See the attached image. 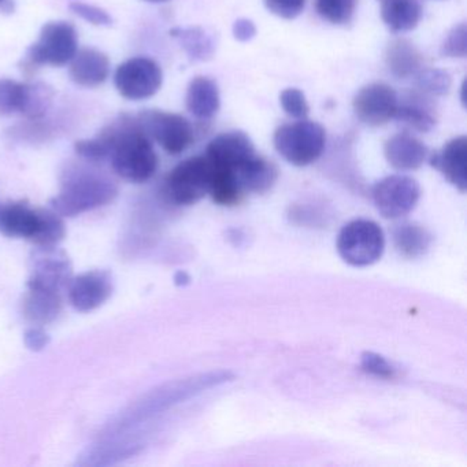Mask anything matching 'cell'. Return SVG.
Returning a JSON list of instances; mask_svg holds the SVG:
<instances>
[{
	"instance_id": "ac0fdd59",
	"label": "cell",
	"mask_w": 467,
	"mask_h": 467,
	"mask_svg": "<svg viewBox=\"0 0 467 467\" xmlns=\"http://www.w3.org/2000/svg\"><path fill=\"white\" fill-rule=\"evenodd\" d=\"M385 160L399 171H417L428 158V147L409 133H398L384 146Z\"/></svg>"
},
{
	"instance_id": "60d3db41",
	"label": "cell",
	"mask_w": 467,
	"mask_h": 467,
	"mask_svg": "<svg viewBox=\"0 0 467 467\" xmlns=\"http://www.w3.org/2000/svg\"><path fill=\"white\" fill-rule=\"evenodd\" d=\"M147 2H151V4H163V2H168V0H147Z\"/></svg>"
},
{
	"instance_id": "8d00e7d4",
	"label": "cell",
	"mask_w": 467,
	"mask_h": 467,
	"mask_svg": "<svg viewBox=\"0 0 467 467\" xmlns=\"http://www.w3.org/2000/svg\"><path fill=\"white\" fill-rule=\"evenodd\" d=\"M265 6L272 15L284 20H294L305 10L306 0H264Z\"/></svg>"
},
{
	"instance_id": "7c38bea8",
	"label": "cell",
	"mask_w": 467,
	"mask_h": 467,
	"mask_svg": "<svg viewBox=\"0 0 467 467\" xmlns=\"http://www.w3.org/2000/svg\"><path fill=\"white\" fill-rule=\"evenodd\" d=\"M399 97L392 87L384 83L368 84L355 95V116L368 127H382L395 117Z\"/></svg>"
},
{
	"instance_id": "9a60e30c",
	"label": "cell",
	"mask_w": 467,
	"mask_h": 467,
	"mask_svg": "<svg viewBox=\"0 0 467 467\" xmlns=\"http://www.w3.org/2000/svg\"><path fill=\"white\" fill-rule=\"evenodd\" d=\"M431 168L442 174L451 185L461 191L467 190V139L458 136L448 141L440 151L431 157Z\"/></svg>"
},
{
	"instance_id": "603a6c76",
	"label": "cell",
	"mask_w": 467,
	"mask_h": 467,
	"mask_svg": "<svg viewBox=\"0 0 467 467\" xmlns=\"http://www.w3.org/2000/svg\"><path fill=\"white\" fill-rule=\"evenodd\" d=\"M381 18L393 34L417 28L422 18L420 0H381Z\"/></svg>"
},
{
	"instance_id": "44dd1931",
	"label": "cell",
	"mask_w": 467,
	"mask_h": 467,
	"mask_svg": "<svg viewBox=\"0 0 467 467\" xmlns=\"http://www.w3.org/2000/svg\"><path fill=\"white\" fill-rule=\"evenodd\" d=\"M385 64L390 75L399 80L414 78L423 67V57L407 39H396L388 45Z\"/></svg>"
},
{
	"instance_id": "8992f818",
	"label": "cell",
	"mask_w": 467,
	"mask_h": 467,
	"mask_svg": "<svg viewBox=\"0 0 467 467\" xmlns=\"http://www.w3.org/2000/svg\"><path fill=\"white\" fill-rule=\"evenodd\" d=\"M336 248L340 258L349 266H371L384 254L385 234L379 223L359 218L341 228Z\"/></svg>"
},
{
	"instance_id": "ab89813d",
	"label": "cell",
	"mask_w": 467,
	"mask_h": 467,
	"mask_svg": "<svg viewBox=\"0 0 467 467\" xmlns=\"http://www.w3.org/2000/svg\"><path fill=\"white\" fill-rule=\"evenodd\" d=\"M0 12L12 13L13 12L12 0H0Z\"/></svg>"
},
{
	"instance_id": "e0dca14e",
	"label": "cell",
	"mask_w": 467,
	"mask_h": 467,
	"mask_svg": "<svg viewBox=\"0 0 467 467\" xmlns=\"http://www.w3.org/2000/svg\"><path fill=\"white\" fill-rule=\"evenodd\" d=\"M42 223V209H32L24 202L0 203V234L34 242Z\"/></svg>"
},
{
	"instance_id": "4dcf8cb0",
	"label": "cell",
	"mask_w": 467,
	"mask_h": 467,
	"mask_svg": "<svg viewBox=\"0 0 467 467\" xmlns=\"http://www.w3.org/2000/svg\"><path fill=\"white\" fill-rule=\"evenodd\" d=\"M415 78V87L418 91L429 95V97H442L447 95L451 89V76L441 69L434 67H422Z\"/></svg>"
},
{
	"instance_id": "f1b7e54d",
	"label": "cell",
	"mask_w": 467,
	"mask_h": 467,
	"mask_svg": "<svg viewBox=\"0 0 467 467\" xmlns=\"http://www.w3.org/2000/svg\"><path fill=\"white\" fill-rule=\"evenodd\" d=\"M358 0H316V12L333 26H347L354 18Z\"/></svg>"
},
{
	"instance_id": "52a82bcc",
	"label": "cell",
	"mask_w": 467,
	"mask_h": 467,
	"mask_svg": "<svg viewBox=\"0 0 467 467\" xmlns=\"http://www.w3.org/2000/svg\"><path fill=\"white\" fill-rule=\"evenodd\" d=\"M210 184L212 165L207 158H188L166 177L165 193L177 206H192L209 195Z\"/></svg>"
},
{
	"instance_id": "f546056e",
	"label": "cell",
	"mask_w": 467,
	"mask_h": 467,
	"mask_svg": "<svg viewBox=\"0 0 467 467\" xmlns=\"http://www.w3.org/2000/svg\"><path fill=\"white\" fill-rule=\"evenodd\" d=\"M67 234L64 220L58 213L42 209V223L34 242L37 247H57Z\"/></svg>"
},
{
	"instance_id": "836d02e7",
	"label": "cell",
	"mask_w": 467,
	"mask_h": 467,
	"mask_svg": "<svg viewBox=\"0 0 467 467\" xmlns=\"http://www.w3.org/2000/svg\"><path fill=\"white\" fill-rule=\"evenodd\" d=\"M75 151L81 160L87 162L98 163L109 160V149L99 138L91 140H80L75 144Z\"/></svg>"
},
{
	"instance_id": "4fadbf2b",
	"label": "cell",
	"mask_w": 467,
	"mask_h": 467,
	"mask_svg": "<svg viewBox=\"0 0 467 467\" xmlns=\"http://www.w3.org/2000/svg\"><path fill=\"white\" fill-rule=\"evenodd\" d=\"M255 155V147L247 133L231 130L213 139L207 146L204 157L214 168L226 169L236 173Z\"/></svg>"
},
{
	"instance_id": "30bf717a",
	"label": "cell",
	"mask_w": 467,
	"mask_h": 467,
	"mask_svg": "<svg viewBox=\"0 0 467 467\" xmlns=\"http://www.w3.org/2000/svg\"><path fill=\"white\" fill-rule=\"evenodd\" d=\"M162 69L146 57H136L119 65L114 84L122 97L130 100H144L154 97L162 87Z\"/></svg>"
},
{
	"instance_id": "9c48e42d",
	"label": "cell",
	"mask_w": 467,
	"mask_h": 467,
	"mask_svg": "<svg viewBox=\"0 0 467 467\" xmlns=\"http://www.w3.org/2000/svg\"><path fill=\"white\" fill-rule=\"evenodd\" d=\"M420 198V187L417 180L401 174L379 180L371 190V199L377 212L387 220L406 217L415 209Z\"/></svg>"
},
{
	"instance_id": "3957f363",
	"label": "cell",
	"mask_w": 467,
	"mask_h": 467,
	"mask_svg": "<svg viewBox=\"0 0 467 467\" xmlns=\"http://www.w3.org/2000/svg\"><path fill=\"white\" fill-rule=\"evenodd\" d=\"M232 377L234 374L229 371H212V373L201 374V376L191 377L182 381L165 385L147 396L143 401H139L130 412L124 415L121 420H119L116 429L119 431L121 428L132 426L133 422L146 420V418L151 417L173 404L180 403L185 399L192 398L210 388L225 384V382L231 381Z\"/></svg>"
},
{
	"instance_id": "d4e9b609",
	"label": "cell",
	"mask_w": 467,
	"mask_h": 467,
	"mask_svg": "<svg viewBox=\"0 0 467 467\" xmlns=\"http://www.w3.org/2000/svg\"><path fill=\"white\" fill-rule=\"evenodd\" d=\"M392 236L396 250L409 259L425 255L433 242L431 232L415 223H400L393 229Z\"/></svg>"
},
{
	"instance_id": "4316f807",
	"label": "cell",
	"mask_w": 467,
	"mask_h": 467,
	"mask_svg": "<svg viewBox=\"0 0 467 467\" xmlns=\"http://www.w3.org/2000/svg\"><path fill=\"white\" fill-rule=\"evenodd\" d=\"M209 195L212 196L214 203L229 207L239 204L244 198L245 192L234 171L212 166Z\"/></svg>"
},
{
	"instance_id": "7a4b0ae2",
	"label": "cell",
	"mask_w": 467,
	"mask_h": 467,
	"mask_svg": "<svg viewBox=\"0 0 467 467\" xmlns=\"http://www.w3.org/2000/svg\"><path fill=\"white\" fill-rule=\"evenodd\" d=\"M119 195L116 182L87 163L72 162L62 173L61 191L51 201L61 217H76L111 203Z\"/></svg>"
},
{
	"instance_id": "277c9868",
	"label": "cell",
	"mask_w": 467,
	"mask_h": 467,
	"mask_svg": "<svg viewBox=\"0 0 467 467\" xmlns=\"http://www.w3.org/2000/svg\"><path fill=\"white\" fill-rule=\"evenodd\" d=\"M327 143V133L318 122L299 119L281 125L273 136L275 151L291 165L305 168L319 160Z\"/></svg>"
},
{
	"instance_id": "e575fe53",
	"label": "cell",
	"mask_w": 467,
	"mask_h": 467,
	"mask_svg": "<svg viewBox=\"0 0 467 467\" xmlns=\"http://www.w3.org/2000/svg\"><path fill=\"white\" fill-rule=\"evenodd\" d=\"M69 7L75 15L83 18L87 23L92 24V26H110L113 24V18L110 17V15L100 7L83 4V2H72Z\"/></svg>"
},
{
	"instance_id": "1f68e13d",
	"label": "cell",
	"mask_w": 467,
	"mask_h": 467,
	"mask_svg": "<svg viewBox=\"0 0 467 467\" xmlns=\"http://www.w3.org/2000/svg\"><path fill=\"white\" fill-rule=\"evenodd\" d=\"M440 54L444 58H464L467 56V28L462 23L452 28L442 42Z\"/></svg>"
},
{
	"instance_id": "5bb4252c",
	"label": "cell",
	"mask_w": 467,
	"mask_h": 467,
	"mask_svg": "<svg viewBox=\"0 0 467 467\" xmlns=\"http://www.w3.org/2000/svg\"><path fill=\"white\" fill-rule=\"evenodd\" d=\"M113 277L106 270H91L72 278L67 286L70 305L81 313L97 310L113 294Z\"/></svg>"
},
{
	"instance_id": "6da1fadb",
	"label": "cell",
	"mask_w": 467,
	"mask_h": 467,
	"mask_svg": "<svg viewBox=\"0 0 467 467\" xmlns=\"http://www.w3.org/2000/svg\"><path fill=\"white\" fill-rule=\"evenodd\" d=\"M109 149L114 173L130 182H146L158 169L152 140L143 132L136 117L122 114L98 135Z\"/></svg>"
},
{
	"instance_id": "cb8c5ba5",
	"label": "cell",
	"mask_w": 467,
	"mask_h": 467,
	"mask_svg": "<svg viewBox=\"0 0 467 467\" xmlns=\"http://www.w3.org/2000/svg\"><path fill=\"white\" fill-rule=\"evenodd\" d=\"M237 180L245 193H265L272 190L278 179L275 163L256 154L236 171Z\"/></svg>"
},
{
	"instance_id": "83f0119b",
	"label": "cell",
	"mask_w": 467,
	"mask_h": 467,
	"mask_svg": "<svg viewBox=\"0 0 467 467\" xmlns=\"http://www.w3.org/2000/svg\"><path fill=\"white\" fill-rule=\"evenodd\" d=\"M32 84L0 78V116L26 114L31 100Z\"/></svg>"
},
{
	"instance_id": "f35d334b",
	"label": "cell",
	"mask_w": 467,
	"mask_h": 467,
	"mask_svg": "<svg viewBox=\"0 0 467 467\" xmlns=\"http://www.w3.org/2000/svg\"><path fill=\"white\" fill-rule=\"evenodd\" d=\"M234 39L239 40V42H250L251 39L255 37L256 26H254L253 21L247 20V18H240L234 23Z\"/></svg>"
},
{
	"instance_id": "ba28073f",
	"label": "cell",
	"mask_w": 467,
	"mask_h": 467,
	"mask_svg": "<svg viewBox=\"0 0 467 467\" xmlns=\"http://www.w3.org/2000/svg\"><path fill=\"white\" fill-rule=\"evenodd\" d=\"M143 132L168 154L180 155L193 143V128L185 117L162 110H143L136 116Z\"/></svg>"
},
{
	"instance_id": "2e32d148",
	"label": "cell",
	"mask_w": 467,
	"mask_h": 467,
	"mask_svg": "<svg viewBox=\"0 0 467 467\" xmlns=\"http://www.w3.org/2000/svg\"><path fill=\"white\" fill-rule=\"evenodd\" d=\"M393 119L414 132L428 133L436 127L434 105L429 95L423 92H407L399 99Z\"/></svg>"
},
{
	"instance_id": "8fae6325",
	"label": "cell",
	"mask_w": 467,
	"mask_h": 467,
	"mask_svg": "<svg viewBox=\"0 0 467 467\" xmlns=\"http://www.w3.org/2000/svg\"><path fill=\"white\" fill-rule=\"evenodd\" d=\"M73 278L72 262L58 247H39L32 259L28 286L59 292L67 289Z\"/></svg>"
},
{
	"instance_id": "7402d4cb",
	"label": "cell",
	"mask_w": 467,
	"mask_h": 467,
	"mask_svg": "<svg viewBox=\"0 0 467 467\" xmlns=\"http://www.w3.org/2000/svg\"><path fill=\"white\" fill-rule=\"evenodd\" d=\"M62 310V297L59 292L28 286L24 299V316L32 324L42 327L58 318Z\"/></svg>"
},
{
	"instance_id": "484cf974",
	"label": "cell",
	"mask_w": 467,
	"mask_h": 467,
	"mask_svg": "<svg viewBox=\"0 0 467 467\" xmlns=\"http://www.w3.org/2000/svg\"><path fill=\"white\" fill-rule=\"evenodd\" d=\"M171 36L180 43L191 61H209L214 56V37L207 34L204 29L198 28V26L196 28H174L171 31Z\"/></svg>"
},
{
	"instance_id": "d6a6232c",
	"label": "cell",
	"mask_w": 467,
	"mask_h": 467,
	"mask_svg": "<svg viewBox=\"0 0 467 467\" xmlns=\"http://www.w3.org/2000/svg\"><path fill=\"white\" fill-rule=\"evenodd\" d=\"M280 105L292 119H306L310 111L305 94L297 88L284 89L280 95Z\"/></svg>"
},
{
	"instance_id": "d590c367",
	"label": "cell",
	"mask_w": 467,
	"mask_h": 467,
	"mask_svg": "<svg viewBox=\"0 0 467 467\" xmlns=\"http://www.w3.org/2000/svg\"><path fill=\"white\" fill-rule=\"evenodd\" d=\"M360 366L366 373L379 379H393L396 374V368L390 365V362L374 352H365L360 359Z\"/></svg>"
},
{
	"instance_id": "ffe728a7",
	"label": "cell",
	"mask_w": 467,
	"mask_h": 467,
	"mask_svg": "<svg viewBox=\"0 0 467 467\" xmlns=\"http://www.w3.org/2000/svg\"><path fill=\"white\" fill-rule=\"evenodd\" d=\"M185 105L195 119L207 121L220 110V91L217 84L207 78H193L187 89Z\"/></svg>"
},
{
	"instance_id": "5b68a950",
	"label": "cell",
	"mask_w": 467,
	"mask_h": 467,
	"mask_svg": "<svg viewBox=\"0 0 467 467\" xmlns=\"http://www.w3.org/2000/svg\"><path fill=\"white\" fill-rule=\"evenodd\" d=\"M78 51V32L67 21L46 24L39 40L29 47L24 59L23 70L34 73L40 67H65Z\"/></svg>"
},
{
	"instance_id": "d6986e66",
	"label": "cell",
	"mask_w": 467,
	"mask_h": 467,
	"mask_svg": "<svg viewBox=\"0 0 467 467\" xmlns=\"http://www.w3.org/2000/svg\"><path fill=\"white\" fill-rule=\"evenodd\" d=\"M69 72L76 84L94 88L108 80L110 76V61L102 51L83 48L78 50L70 61Z\"/></svg>"
},
{
	"instance_id": "74e56055",
	"label": "cell",
	"mask_w": 467,
	"mask_h": 467,
	"mask_svg": "<svg viewBox=\"0 0 467 467\" xmlns=\"http://www.w3.org/2000/svg\"><path fill=\"white\" fill-rule=\"evenodd\" d=\"M24 341H26V347L32 349V351H42L50 343V336L42 327H35L26 330Z\"/></svg>"
}]
</instances>
